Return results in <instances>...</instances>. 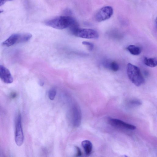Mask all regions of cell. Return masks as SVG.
<instances>
[{
    "label": "cell",
    "mask_w": 157,
    "mask_h": 157,
    "mask_svg": "<svg viewBox=\"0 0 157 157\" xmlns=\"http://www.w3.org/2000/svg\"><path fill=\"white\" fill-rule=\"evenodd\" d=\"M48 26L59 30L72 29L79 27L77 21L69 16H61L48 20L45 22Z\"/></svg>",
    "instance_id": "cell-1"
},
{
    "label": "cell",
    "mask_w": 157,
    "mask_h": 157,
    "mask_svg": "<svg viewBox=\"0 0 157 157\" xmlns=\"http://www.w3.org/2000/svg\"><path fill=\"white\" fill-rule=\"evenodd\" d=\"M127 74L131 82L137 87H139L144 84L145 79L139 67L131 63L127 66Z\"/></svg>",
    "instance_id": "cell-2"
},
{
    "label": "cell",
    "mask_w": 157,
    "mask_h": 157,
    "mask_svg": "<svg viewBox=\"0 0 157 157\" xmlns=\"http://www.w3.org/2000/svg\"><path fill=\"white\" fill-rule=\"evenodd\" d=\"M70 33L76 36L83 38L96 39L99 37V34L97 31L90 29H82L79 28Z\"/></svg>",
    "instance_id": "cell-3"
},
{
    "label": "cell",
    "mask_w": 157,
    "mask_h": 157,
    "mask_svg": "<svg viewBox=\"0 0 157 157\" xmlns=\"http://www.w3.org/2000/svg\"><path fill=\"white\" fill-rule=\"evenodd\" d=\"M24 137L21 124V116L19 114L16 118L15 124V140L17 145L21 146L23 144Z\"/></svg>",
    "instance_id": "cell-4"
},
{
    "label": "cell",
    "mask_w": 157,
    "mask_h": 157,
    "mask_svg": "<svg viewBox=\"0 0 157 157\" xmlns=\"http://www.w3.org/2000/svg\"><path fill=\"white\" fill-rule=\"evenodd\" d=\"M113 9L110 6H107L100 9L96 13L95 18L96 20L100 22L107 20L113 16Z\"/></svg>",
    "instance_id": "cell-5"
},
{
    "label": "cell",
    "mask_w": 157,
    "mask_h": 157,
    "mask_svg": "<svg viewBox=\"0 0 157 157\" xmlns=\"http://www.w3.org/2000/svg\"><path fill=\"white\" fill-rule=\"evenodd\" d=\"M0 79L7 84L12 83L14 80L10 71L6 67L2 65H0Z\"/></svg>",
    "instance_id": "cell-6"
},
{
    "label": "cell",
    "mask_w": 157,
    "mask_h": 157,
    "mask_svg": "<svg viewBox=\"0 0 157 157\" xmlns=\"http://www.w3.org/2000/svg\"><path fill=\"white\" fill-rule=\"evenodd\" d=\"M72 119L74 126L76 127H78L80 126L82 115L80 108L77 105H74L72 109Z\"/></svg>",
    "instance_id": "cell-7"
},
{
    "label": "cell",
    "mask_w": 157,
    "mask_h": 157,
    "mask_svg": "<svg viewBox=\"0 0 157 157\" xmlns=\"http://www.w3.org/2000/svg\"><path fill=\"white\" fill-rule=\"evenodd\" d=\"M109 124L114 126L133 130L136 129V126L127 123L123 121L117 119H110L109 120Z\"/></svg>",
    "instance_id": "cell-8"
},
{
    "label": "cell",
    "mask_w": 157,
    "mask_h": 157,
    "mask_svg": "<svg viewBox=\"0 0 157 157\" xmlns=\"http://www.w3.org/2000/svg\"><path fill=\"white\" fill-rule=\"evenodd\" d=\"M20 36V34H12L2 43V46L9 47L13 45L16 43H18Z\"/></svg>",
    "instance_id": "cell-9"
},
{
    "label": "cell",
    "mask_w": 157,
    "mask_h": 157,
    "mask_svg": "<svg viewBox=\"0 0 157 157\" xmlns=\"http://www.w3.org/2000/svg\"><path fill=\"white\" fill-rule=\"evenodd\" d=\"M83 147L86 155H90L93 150V144L91 142L88 140L84 141L82 142Z\"/></svg>",
    "instance_id": "cell-10"
},
{
    "label": "cell",
    "mask_w": 157,
    "mask_h": 157,
    "mask_svg": "<svg viewBox=\"0 0 157 157\" xmlns=\"http://www.w3.org/2000/svg\"><path fill=\"white\" fill-rule=\"evenodd\" d=\"M127 49L131 54L135 56L139 55L142 51L140 48L133 45H130L127 47Z\"/></svg>",
    "instance_id": "cell-11"
},
{
    "label": "cell",
    "mask_w": 157,
    "mask_h": 157,
    "mask_svg": "<svg viewBox=\"0 0 157 157\" xmlns=\"http://www.w3.org/2000/svg\"><path fill=\"white\" fill-rule=\"evenodd\" d=\"M144 63L146 66L154 68L157 65V59L156 57L148 58L145 57L144 59Z\"/></svg>",
    "instance_id": "cell-12"
},
{
    "label": "cell",
    "mask_w": 157,
    "mask_h": 157,
    "mask_svg": "<svg viewBox=\"0 0 157 157\" xmlns=\"http://www.w3.org/2000/svg\"><path fill=\"white\" fill-rule=\"evenodd\" d=\"M32 35L30 33L20 34L18 43H24L29 41L32 37Z\"/></svg>",
    "instance_id": "cell-13"
},
{
    "label": "cell",
    "mask_w": 157,
    "mask_h": 157,
    "mask_svg": "<svg viewBox=\"0 0 157 157\" xmlns=\"http://www.w3.org/2000/svg\"><path fill=\"white\" fill-rule=\"evenodd\" d=\"M109 68L112 71L116 72L118 71L119 69V66L118 64L116 62H110L107 65Z\"/></svg>",
    "instance_id": "cell-14"
},
{
    "label": "cell",
    "mask_w": 157,
    "mask_h": 157,
    "mask_svg": "<svg viewBox=\"0 0 157 157\" xmlns=\"http://www.w3.org/2000/svg\"><path fill=\"white\" fill-rule=\"evenodd\" d=\"M57 94V90L55 88H52L50 89L48 93V96L50 99L54 100Z\"/></svg>",
    "instance_id": "cell-15"
},
{
    "label": "cell",
    "mask_w": 157,
    "mask_h": 157,
    "mask_svg": "<svg viewBox=\"0 0 157 157\" xmlns=\"http://www.w3.org/2000/svg\"><path fill=\"white\" fill-rule=\"evenodd\" d=\"M129 105L132 106H138L141 105V102L137 100H130L129 102Z\"/></svg>",
    "instance_id": "cell-16"
},
{
    "label": "cell",
    "mask_w": 157,
    "mask_h": 157,
    "mask_svg": "<svg viewBox=\"0 0 157 157\" xmlns=\"http://www.w3.org/2000/svg\"><path fill=\"white\" fill-rule=\"evenodd\" d=\"M82 44L87 46L88 49L89 51H92L94 48V45L92 43L87 41H83Z\"/></svg>",
    "instance_id": "cell-17"
},
{
    "label": "cell",
    "mask_w": 157,
    "mask_h": 157,
    "mask_svg": "<svg viewBox=\"0 0 157 157\" xmlns=\"http://www.w3.org/2000/svg\"><path fill=\"white\" fill-rule=\"evenodd\" d=\"M76 148L77 152L76 156L77 157L81 156L82 155V152L80 148L78 147H76Z\"/></svg>",
    "instance_id": "cell-18"
},
{
    "label": "cell",
    "mask_w": 157,
    "mask_h": 157,
    "mask_svg": "<svg viewBox=\"0 0 157 157\" xmlns=\"http://www.w3.org/2000/svg\"><path fill=\"white\" fill-rule=\"evenodd\" d=\"M13 1V0H0V7L3 5L7 2Z\"/></svg>",
    "instance_id": "cell-19"
},
{
    "label": "cell",
    "mask_w": 157,
    "mask_h": 157,
    "mask_svg": "<svg viewBox=\"0 0 157 157\" xmlns=\"http://www.w3.org/2000/svg\"><path fill=\"white\" fill-rule=\"evenodd\" d=\"M67 15H71L72 14V12L69 9H67L65 10L64 12Z\"/></svg>",
    "instance_id": "cell-20"
},
{
    "label": "cell",
    "mask_w": 157,
    "mask_h": 157,
    "mask_svg": "<svg viewBox=\"0 0 157 157\" xmlns=\"http://www.w3.org/2000/svg\"><path fill=\"white\" fill-rule=\"evenodd\" d=\"M10 96L11 98L14 99L16 96V94L15 93H12L11 94Z\"/></svg>",
    "instance_id": "cell-21"
},
{
    "label": "cell",
    "mask_w": 157,
    "mask_h": 157,
    "mask_svg": "<svg viewBox=\"0 0 157 157\" xmlns=\"http://www.w3.org/2000/svg\"><path fill=\"white\" fill-rule=\"evenodd\" d=\"M44 84V82H43L41 81L39 82V85L41 86H43Z\"/></svg>",
    "instance_id": "cell-22"
},
{
    "label": "cell",
    "mask_w": 157,
    "mask_h": 157,
    "mask_svg": "<svg viewBox=\"0 0 157 157\" xmlns=\"http://www.w3.org/2000/svg\"><path fill=\"white\" fill-rule=\"evenodd\" d=\"M4 11L3 10H0V14H1Z\"/></svg>",
    "instance_id": "cell-23"
}]
</instances>
